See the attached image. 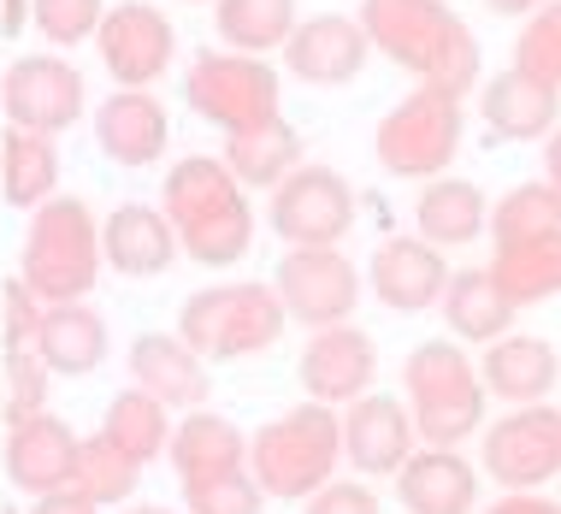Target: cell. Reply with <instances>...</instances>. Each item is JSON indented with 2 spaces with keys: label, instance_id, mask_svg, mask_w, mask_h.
<instances>
[{
  "label": "cell",
  "instance_id": "6da1fadb",
  "mask_svg": "<svg viewBox=\"0 0 561 514\" xmlns=\"http://www.w3.org/2000/svg\"><path fill=\"white\" fill-rule=\"evenodd\" d=\"M360 30L385 59L414 71V83H432L444 95H473L479 83V36L449 0H360Z\"/></svg>",
  "mask_w": 561,
  "mask_h": 514
},
{
  "label": "cell",
  "instance_id": "7a4b0ae2",
  "mask_svg": "<svg viewBox=\"0 0 561 514\" xmlns=\"http://www.w3.org/2000/svg\"><path fill=\"white\" fill-rule=\"evenodd\" d=\"M160 214L195 266H237L254 243V207L219 155H184L160 184Z\"/></svg>",
  "mask_w": 561,
  "mask_h": 514
},
{
  "label": "cell",
  "instance_id": "3957f363",
  "mask_svg": "<svg viewBox=\"0 0 561 514\" xmlns=\"http://www.w3.org/2000/svg\"><path fill=\"white\" fill-rule=\"evenodd\" d=\"M101 266H107V254H101V225L89 214V202H78V195H48L30 214V231L19 249L24 290L42 308H54V301H89Z\"/></svg>",
  "mask_w": 561,
  "mask_h": 514
},
{
  "label": "cell",
  "instance_id": "277c9868",
  "mask_svg": "<svg viewBox=\"0 0 561 514\" xmlns=\"http://www.w3.org/2000/svg\"><path fill=\"white\" fill-rule=\"evenodd\" d=\"M343 461V420L325 402H301L290 414H272L261 432H249V473L261 479L266 503H308L325 479H337Z\"/></svg>",
  "mask_w": 561,
  "mask_h": 514
},
{
  "label": "cell",
  "instance_id": "5b68a950",
  "mask_svg": "<svg viewBox=\"0 0 561 514\" xmlns=\"http://www.w3.org/2000/svg\"><path fill=\"white\" fill-rule=\"evenodd\" d=\"M402 385H408V414L426 449H455L484 426V385L473 373V355L455 338H426L414 343L402 361Z\"/></svg>",
  "mask_w": 561,
  "mask_h": 514
},
{
  "label": "cell",
  "instance_id": "8992f818",
  "mask_svg": "<svg viewBox=\"0 0 561 514\" xmlns=\"http://www.w3.org/2000/svg\"><path fill=\"white\" fill-rule=\"evenodd\" d=\"M284 301L261 278H237V284H207V290L184 296L178 308V338L190 343L202 361H249L266 355L284 338Z\"/></svg>",
  "mask_w": 561,
  "mask_h": 514
},
{
  "label": "cell",
  "instance_id": "52a82bcc",
  "mask_svg": "<svg viewBox=\"0 0 561 514\" xmlns=\"http://www.w3.org/2000/svg\"><path fill=\"white\" fill-rule=\"evenodd\" d=\"M184 101L207 125H219L225 136L237 130H261L272 118H284V83L261 54H237V48H202L190 54L184 71Z\"/></svg>",
  "mask_w": 561,
  "mask_h": 514
},
{
  "label": "cell",
  "instance_id": "ba28073f",
  "mask_svg": "<svg viewBox=\"0 0 561 514\" xmlns=\"http://www.w3.org/2000/svg\"><path fill=\"white\" fill-rule=\"evenodd\" d=\"M461 136H467L461 95L414 83L397 107L378 118L373 155L390 178H444V165H455V155H461Z\"/></svg>",
  "mask_w": 561,
  "mask_h": 514
},
{
  "label": "cell",
  "instance_id": "9c48e42d",
  "mask_svg": "<svg viewBox=\"0 0 561 514\" xmlns=\"http://www.w3.org/2000/svg\"><path fill=\"white\" fill-rule=\"evenodd\" d=\"M360 195L337 165H308L301 160L266 202V219L284 249H337L355 225Z\"/></svg>",
  "mask_w": 561,
  "mask_h": 514
},
{
  "label": "cell",
  "instance_id": "30bf717a",
  "mask_svg": "<svg viewBox=\"0 0 561 514\" xmlns=\"http://www.w3.org/2000/svg\"><path fill=\"white\" fill-rule=\"evenodd\" d=\"M272 290H278L284 313L296 325L320 331V325L355 320L367 278H360V266L343 249H284L278 272H272Z\"/></svg>",
  "mask_w": 561,
  "mask_h": 514
},
{
  "label": "cell",
  "instance_id": "8fae6325",
  "mask_svg": "<svg viewBox=\"0 0 561 514\" xmlns=\"http://www.w3.org/2000/svg\"><path fill=\"white\" fill-rule=\"evenodd\" d=\"M479 467L503 491H538L561 479V408L526 402V408H508L503 420H491Z\"/></svg>",
  "mask_w": 561,
  "mask_h": 514
},
{
  "label": "cell",
  "instance_id": "7c38bea8",
  "mask_svg": "<svg viewBox=\"0 0 561 514\" xmlns=\"http://www.w3.org/2000/svg\"><path fill=\"white\" fill-rule=\"evenodd\" d=\"M0 107H7L12 125L24 130H42V136H59L71 130L89 107V89H83V71L71 66L66 54H19L12 71L0 78Z\"/></svg>",
  "mask_w": 561,
  "mask_h": 514
},
{
  "label": "cell",
  "instance_id": "4fadbf2b",
  "mask_svg": "<svg viewBox=\"0 0 561 514\" xmlns=\"http://www.w3.org/2000/svg\"><path fill=\"white\" fill-rule=\"evenodd\" d=\"M95 42H101V59H107L118 89H154L178 59V30L148 0H118V7H107Z\"/></svg>",
  "mask_w": 561,
  "mask_h": 514
},
{
  "label": "cell",
  "instance_id": "5bb4252c",
  "mask_svg": "<svg viewBox=\"0 0 561 514\" xmlns=\"http://www.w3.org/2000/svg\"><path fill=\"white\" fill-rule=\"evenodd\" d=\"M367 54H373V42L360 30V19H348V12H313L284 42V71L308 89H343L367 71Z\"/></svg>",
  "mask_w": 561,
  "mask_h": 514
},
{
  "label": "cell",
  "instance_id": "9a60e30c",
  "mask_svg": "<svg viewBox=\"0 0 561 514\" xmlns=\"http://www.w3.org/2000/svg\"><path fill=\"white\" fill-rule=\"evenodd\" d=\"M337 420H343V461L355 467L360 479H397V467L420 449L408 402L385 397V390L355 397L348 414H337Z\"/></svg>",
  "mask_w": 561,
  "mask_h": 514
},
{
  "label": "cell",
  "instance_id": "2e32d148",
  "mask_svg": "<svg viewBox=\"0 0 561 514\" xmlns=\"http://www.w3.org/2000/svg\"><path fill=\"white\" fill-rule=\"evenodd\" d=\"M301 390H308V402H325V408H337V402H355V397H367L373 379H378V350H373V338L360 325H320V331H308V343H301Z\"/></svg>",
  "mask_w": 561,
  "mask_h": 514
},
{
  "label": "cell",
  "instance_id": "e0dca14e",
  "mask_svg": "<svg viewBox=\"0 0 561 514\" xmlns=\"http://www.w3.org/2000/svg\"><path fill=\"white\" fill-rule=\"evenodd\" d=\"M78 444L83 437L66 426L59 414H30V420H12L7 426V479L30 496H48V491H66L78 479Z\"/></svg>",
  "mask_w": 561,
  "mask_h": 514
},
{
  "label": "cell",
  "instance_id": "ac0fdd59",
  "mask_svg": "<svg viewBox=\"0 0 561 514\" xmlns=\"http://www.w3.org/2000/svg\"><path fill=\"white\" fill-rule=\"evenodd\" d=\"M367 284L390 313H426L444 301L449 261H444V249L426 243V237H385L373 254V266H367Z\"/></svg>",
  "mask_w": 561,
  "mask_h": 514
},
{
  "label": "cell",
  "instance_id": "d6986e66",
  "mask_svg": "<svg viewBox=\"0 0 561 514\" xmlns=\"http://www.w3.org/2000/svg\"><path fill=\"white\" fill-rule=\"evenodd\" d=\"M0 320H7V426L30 420L48 408V367H42V301L24 290V278H12L0 290Z\"/></svg>",
  "mask_w": 561,
  "mask_h": 514
},
{
  "label": "cell",
  "instance_id": "ffe728a7",
  "mask_svg": "<svg viewBox=\"0 0 561 514\" xmlns=\"http://www.w3.org/2000/svg\"><path fill=\"white\" fill-rule=\"evenodd\" d=\"M479 385H484V397L514 402V408L543 402L561 385V355H556L550 338L503 331V338L484 343V355H479Z\"/></svg>",
  "mask_w": 561,
  "mask_h": 514
},
{
  "label": "cell",
  "instance_id": "44dd1931",
  "mask_svg": "<svg viewBox=\"0 0 561 514\" xmlns=\"http://www.w3.org/2000/svg\"><path fill=\"white\" fill-rule=\"evenodd\" d=\"M479 118L496 142H543L561 125V89L508 66L479 89Z\"/></svg>",
  "mask_w": 561,
  "mask_h": 514
},
{
  "label": "cell",
  "instance_id": "7402d4cb",
  "mask_svg": "<svg viewBox=\"0 0 561 514\" xmlns=\"http://www.w3.org/2000/svg\"><path fill=\"white\" fill-rule=\"evenodd\" d=\"M125 361H130V385L160 397L165 408H178V414L207 408V361L178 331H142Z\"/></svg>",
  "mask_w": 561,
  "mask_h": 514
},
{
  "label": "cell",
  "instance_id": "603a6c76",
  "mask_svg": "<svg viewBox=\"0 0 561 514\" xmlns=\"http://www.w3.org/2000/svg\"><path fill=\"white\" fill-rule=\"evenodd\" d=\"M95 142L118 165H154L172 142V118L154 89H113L95 107Z\"/></svg>",
  "mask_w": 561,
  "mask_h": 514
},
{
  "label": "cell",
  "instance_id": "cb8c5ba5",
  "mask_svg": "<svg viewBox=\"0 0 561 514\" xmlns=\"http://www.w3.org/2000/svg\"><path fill=\"white\" fill-rule=\"evenodd\" d=\"M397 503L408 514H473L479 509V467L461 449H414L397 467Z\"/></svg>",
  "mask_w": 561,
  "mask_h": 514
},
{
  "label": "cell",
  "instance_id": "d4e9b609",
  "mask_svg": "<svg viewBox=\"0 0 561 514\" xmlns=\"http://www.w3.org/2000/svg\"><path fill=\"white\" fill-rule=\"evenodd\" d=\"M165 461H172L178 486L237 473V467H249V432H242L237 420L214 414V408H190L184 420H172V444H165Z\"/></svg>",
  "mask_w": 561,
  "mask_h": 514
},
{
  "label": "cell",
  "instance_id": "484cf974",
  "mask_svg": "<svg viewBox=\"0 0 561 514\" xmlns=\"http://www.w3.org/2000/svg\"><path fill=\"white\" fill-rule=\"evenodd\" d=\"M101 254L118 278H160L178 261V231L160 207L148 202H118L101 225Z\"/></svg>",
  "mask_w": 561,
  "mask_h": 514
},
{
  "label": "cell",
  "instance_id": "4316f807",
  "mask_svg": "<svg viewBox=\"0 0 561 514\" xmlns=\"http://www.w3.org/2000/svg\"><path fill=\"white\" fill-rule=\"evenodd\" d=\"M484 231H491V195L467 178H426L414 202V237H426L432 249H467Z\"/></svg>",
  "mask_w": 561,
  "mask_h": 514
},
{
  "label": "cell",
  "instance_id": "83f0119b",
  "mask_svg": "<svg viewBox=\"0 0 561 514\" xmlns=\"http://www.w3.org/2000/svg\"><path fill=\"white\" fill-rule=\"evenodd\" d=\"M444 325H449V338L455 343H496L503 331H514V301L508 290L496 284V272L491 266H467V272H449V284H444Z\"/></svg>",
  "mask_w": 561,
  "mask_h": 514
},
{
  "label": "cell",
  "instance_id": "f1b7e54d",
  "mask_svg": "<svg viewBox=\"0 0 561 514\" xmlns=\"http://www.w3.org/2000/svg\"><path fill=\"white\" fill-rule=\"evenodd\" d=\"M107 361V320L89 301H54L42 308V367L59 379H83Z\"/></svg>",
  "mask_w": 561,
  "mask_h": 514
},
{
  "label": "cell",
  "instance_id": "f546056e",
  "mask_svg": "<svg viewBox=\"0 0 561 514\" xmlns=\"http://www.w3.org/2000/svg\"><path fill=\"white\" fill-rule=\"evenodd\" d=\"M491 272L508 290L514 308H533V301L561 296V225L526 231V237H503L491 254Z\"/></svg>",
  "mask_w": 561,
  "mask_h": 514
},
{
  "label": "cell",
  "instance_id": "4dcf8cb0",
  "mask_svg": "<svg viewBox=\"0 0 561 514\" xmlns=\"http://www.w3.org/2000/svg\"><path fill=\"white\" fill-rule=\"evenodd\" d=\"M219 160L231 165V178L242 190H278L301 165V130L284 125V118H272L261 130H237V136H225Z\"/></svg>",
  "mask_w": 561,
  "mask_h": 514
},
{
  "label": "cell",
  "instance_id": "1f68e13d",
  "mask_svg": "<svg viewBox=\"0 0 561 514\" xmlns=\"http://www.w3.org/2000/svg\"><path fill=\"white\" fill-rule=\"evenodd\" d=\"M54 184H59V142L42 130L7 125V136H0V195H7L12 207H30V214H36L54 195Z\"/></svg>",
  "mask_w": 561,
  "mask_h": 514
},
{
  "label": "cell",
  "instance_id": "d6a6232c",
  "mask_svg": "<svg viewBox=\"0 0 561 514\" xmlns=\"http://www.w3.org/2000/svg\"><path fill=\"white\" fill-rule=\"evenodd\" d=\"M101 437H107L113 449H125L136 467H148V461L165 456V444H172V408L130 385V390H118V397L107 402Z\"/></svg>",
  "mask_w": 561,
  "mask_h": 514
},
{
  "label": "cell",
  "instance_id": "836d02e7",
  "mask_svg": "<svg viewBox=\"0 0 561 514\" xmlns=\"http://www.w3.org/2000/svg\"><path fill=\"white\" fill-rule=\"evenodd\" d=\"M296 0H214V30H219V42L225 48H237V54H272V48H284L290 42V30H296Z\"/></svg>",
  "mask_w": 561,
  "mask_h": 514
},
{
  "label": "cell",
  "instance_id": "e575fe53",
  "mask_svg": "<svg viewBox=\"0 0 561 514\" xmlns=\"http://www.w3.org/2000/svg\"><path fill=\"white\" fill-rule=\"evenodd\" d=\"M71 486H78L95 509H113V503H130V496H136L142 467L95 432V437H83V444H78V479H71Z\"/></svg>",
  "mask_w": 561,
  "mask_h": 514
},
{
  "label": "cell",
  "instance_id": "d590c367",
  "mask_svg": "<svg viewBox=\"0 0 561 514\" xmlns=\"http://www.w3.org/2000/svg\"><path fill=\"white\" fill-rule=\"evenodd\" d=\"M561 225V202L556 190L543 184H514L508 195H496L491 202V243H503V237H526V231H550Z\"/></svg>",
  "mask_w": 561,
  "mask_h": 514
},
{
  "label": "cell",
  "instance_id": "8d00e7d4",
  "mask_svg": "<svg viewBox=\"0 0 561 514\" xmlns=\"http://www.w3.org/2000/svg\"><path fill=\"white\" fill-rule=\"evenodd\" d=\"M508 66H514V71H533V78H543V83L561 89V0H543L533 19L520 24Z\"/></svg>",
  "mask_w": 561,
  "mask_h": 514
},
{
  "label": "cell",
  "instance_id": "74e56055",
  "mask_svg": "<svg viewBox=\"0 0 561 514\" xmlns=\"http://www.w3.org/2000/svg\"><path fill=\"white\" fill-rule=\"evenodd\" d=\"M184 514H266V491L249 467L184 486Z\"/></svg>",
  "mask_w": 561,
  "mask_h": 514
},
{
  "label": "cell",
  "instance_id": "f35d334b",
  "mask_svg": "<svg viewBox=\"0 0 561 514\" xmlns=\"http://www.w3.org/2000/svg\"><path fill=\"white\" fill-rule=\"evenodd\" d=\"M107 19V0H30V24L42 30V42L54 48H78Z\"/></svg>",
  "mask_w": 561,
  "mask_h": 514
},
{
  "label": "cell",
  "instance_id": "ab89813d",
  "mask_svg": "<svg viewBox=\"0 0 561 514\" xmlns=\"http://www.w3.org/2000/svg\"><path fill=\"white\" fill-rule=\"evenodd\" d=\"M301 514H378V491L367 479H325V486L301 503Z\"/></svg>",
  "mask_w": 561,
  "mask_h": 514
},
{
  "label": "cell",
  "instance_id": "60d3db41",
  "mask_svg": "<svg viewBox=\"0 0 561 514\" xmlns=\"http://www.w3.org/2000/svg\"><path fill=\"white\" fill-rule=\"evenodd\" d=\"M479 514H561V503L556 496H533V491H508L496 503H484Z\"/></svg>",
  "mask_w": 561,
  "mask_h": 514
},
{
  "label": "cell",
  "instance_id": "b9f144b4",
  "mask_svg": "<svg viewBox=\"0 0 561 514\" xmlns=\"http://www.w3.org/2000/svg\"><path fill=\"white\" fill-rule=\"evenodd\" d=\"M30 514H101L89 496L78 491V486H66V491H48V496H36L30 503Z\"/></svg>",
  "mask_w": 561,
  "mask_h": 514
},
{
  "label": "cell",
  "instance_id": "7bdbcfd3",
  "mask_svg": "<svg viewBox=\"0 0 561 514\" xmlns=\"http://www.w3.org/2000/svg\"><path fill=\"white\" fill-rule=\"evenodd\" d=\"M543 184H550L556 202H561V125L543 136Z\"/></svg>",
  "mask_w": 561,
  "mask_h": 514
},
{
  "label": "cell",
  "instance_id": "ee69618b",
  "mask_svg": "<svg viewBox=\"0 0 561 514\" xmlns=\"http://www.w3.org/2000/svg\"><path fill=\"white\" fill-rule=\"evenodd\" d=\"M30 24V0H0V30H24Z\"/></svg>",
  "mask_w": 561,
  "mask_h": 514
},
{
  "label": "cell",
  "instance_id": "f6af8a7d",
  "mask_svg": "<svg viewBox=\"0 0 561 514\" xmlns=\"http://www.w3.org/2000/svg\"><path fill=\"white\" fill-rule=\"evenodd\" d=\"M491 12H503V19H533V12L543 7V0H484Z\"/></svg>",
  "mask_w": 561,
  "mask_h": 514
},
{
  "label": "cell",
  "instance_id": "bcb514c9",
  "mask_svg": "<svg viewBox=\"0 0 561 514\" xmlns=\"http://www.w3.org/2000/svg\"><path fill=\"white\" fill-rule=\"evenodd\" d=\"M118 514H178V509H154V503H125Z\"/></svg>",
  "mask_w": 561,
  "mask_h": 514
},
{
  "label": "cell",
  "instance_id": "7dc6e473",
  "mask_svg": "<svg viewBox=\"0 0 561 514\" xmlns=\"http://www.w3.org/2000/svg\"><path fill=\"white\" fill-rule=\"evenodd\" d=\"M184 7H202V0H184Z\"/></svg>",
  "mask_w": 561,
  "mask_h": 514
}]
</instances>
